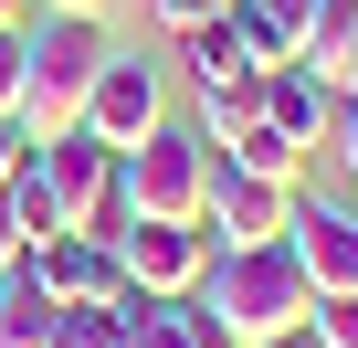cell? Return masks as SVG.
Instances as JSON below:
<instances>
[{
  "label": "cell",
  "instance_id": "e0dca14e",
  "mask_svg": "<svg viewBox=\"0 0 358 348\" xmlns=\"http://www.w3.org/2000/svg\"><path fill=\"white\" fill-rule=\"evenodd\" d=\"M53 348H127V295L116 306H53Z\"/></svg>",
  "mask_w": 358,
  "mask_h": 348
},
{
  "label": "cell",
  "instance_id": "7a4b0ae2",
  "mask_svg": "<svg viewBox=\"0 0 358 348\" xmlns=\"http://www.w3.org/2000/svg\"><path fill=\"white\" fill-rule=\"evenodd\" d=\"M201 306L222 316V337H232V348H264V337L306 327L316 285H306V264H295L285 243H232V253H211V274H201Z\"/></svg>",
  "mask_w": 358,
  "mask_h": 348
},
{
  "label": "cell",
  "instance_id": "ac0fdd59",
  "mask_svg": "<svg viewBox=\"0 0 358 348\" xmlns=\"http://www.w3.org/2000/svg\"><path fill=\"white\" fill-rule=\"evenodd\" d=\"M306 337L316 348H358V295H316L306 306Z\"/></svg>",
  "mask_w": 358,
  "mask_h": 348
},
{
  "label": "cell",
  "instance_id": "603a6c76",
  "mask_svg": "<svg viewBox=\"0 0 358 348\" xmlns=\"http://www.w3.org/2000/svg\"><path fill=\"white\" fill-rule=\"evenodd\" d=\"M337 158H348V180H358V106H337V137H327Z\"/></svg>",
  "mask_w": 358,
  "mask_h": 348
},
{
  "label": "cell",
  "instance_id": "52a82bcc",
  "mask_svg": "<svg viewBox=\"0 0 358 348\" xmlns=\"http://www.w3.org/2000/svg\"><path fill=\"white\" fill-rule=\"evenodd\" d=\"M285 253L306 264L316 295H358V201H327V190H295V222H285Z\"/></svg>",
  "mask_w": 358,
  "mask_h": 348
},
{
  "label": "cell",
  "instance_id": "ffe728a7",
  "mask_svg": "<svg viewBox=\"0 0 358 348\" xmlns=\"http://www.w3.org/2000/svg\"><path fill=\"white\" fill-rule=\"evenodd\" d=\"M148 11H158V32H201V22L232 11V0H148Z\"/></svg>",
  "mask_w": 358,
  "mask_h": 348
},
{
  "label": "cell",
  "instance_id": "30bf717a",
  "mask_svg": "<svg viewBox=\"0 0 358 348\" xmlns=\"http://www.w3.org/2000/svg\"><path fill=\"white\" fill-rule=\"evenodd\" d=\"M337 106H348V95H337V85H327L316 64H264V116H274V127H285V137H295L306 158H316V148L337 137Z\"/></svg>",
  "mask_w": 358,
  "mask_h": 348
},
{
  "label": "cell",
  "instance_id": "d4e9b609",
  "mask_svg": "<svg viewBox=\"0 0 358 348\" xmlns=\"http://www.w3.org/2000/svg\"><path fill=\"white\" fill-rule=\"evenodd\" d=\"M43 11H32V0H0V32H32Z\"/></svg>",
  "mask_w": 358,
  "mask_h": 348
},
{
  "label": "cell",
  "instance_id": "7c38bea8",
  "mask_svg": "<svg viewBox=\"0 0 358 348\" xmlns=\"http://www.w3.org/2000/svg\"><path fill=\"white\" fill-rule=\"evenodd\" d=\"M306 22H316V0H232V32H243L253 74L264 64H295L306 53Z\"/></svg>",
  "mask_w": 358,
  "mask_h": 348
},
{
  "label": "cell",
  "instance_id": "9a60e30c",
  "mask_svg": "<svg viewBox=\"0 0 358 348\" xmlns=\"http://www.w3.org/2000/svg\"><path fill=\"white\" fill-rule=\"evenodd\" d=\"M179 53H190V74H201V85H243V74H253V53H243L232 11H222V22H201V32H179Z\"/></svg>",
  "mask_w": 358,
  "mask_h": 348
},
{
  "label": "cell",
  "instance_id": "8fae6325",
  "mask_svg": "<svg viewBox=\"0 0 358 348\" xmlns=\"http://www.w3.org/2000/svg\"><path fill=\"white\" fill-rule=\"evenodd\" d=\"M127 348H232L201 295H127Z\"/></svg>",
  "mask_w": 358,
  "mask_h": 348
},
{
  "label": "cell",
  "instance_id": "ba28073f",
  "mask_svg": "<svg viewBox=\"0 0 358 348\" xmlns=\"http://www.w3.org/2000/svg\"><path fill=\"white\" fill-rule=\"evenodd\" d=\"M22 274H32L53 306H116V295H127V253H116V232H53Z\"/></svg>",
  "mask_w": 358,
  "mask_h": 348
},
{
  "label": "cell",
  "instance_id": "277c9868",
  "mask_svg": "<svg viewBox=\"0 0 358 348\" xmlns=\"http://www.w3.org/2000/svg\"><path fill=\"white\" fill-rule=\"evenodd\" d=\"M158 116H169V74H158L148 53H106V64H95V85H85V137L127 158Z\"/></svg>",
  "mask_w": 358,
  "mask_h": 348
},
{
  "label": "cell",
  "instance_id": "4fadbf2b",
  "mask_svg": "<svg viewBox=\"0 0 358 348\" xmlns=\"http://www.w3.org/2000/svg\"><path fill=\"white\" fill-rule=\"evenodd\" d=\"M222 169H253V180H285V190H306V148H295L274 116H253V127L222 148Z\"/></svg>",
  "mask_w": 358,
  "mask_h": 348
},
{
  "label": "cell",
  "instance_id": "5b68a950",
  "mask_svg": "<svg viewBox=\"0 0 358 348\" xmlns=\"http://www.w3.org/2000/svg\"><path fill=\"white\" fill-rule=\"evenodd\" d=\"M32 180L53 190L64 232H116V148H95L85 127L53 137V148H32Z\"/></svg>",
  "mask_w": 358,
  "mask_h": 348
},
{
  "label": "cell",
  "instance_id": "3957f363",
  "mask_svg": "<svg viewBox=\"0 0 358 348\" xmlns=\"http://www.w3.org/2000/svg\"><path fill=\"white\" fill-rule=\"evenodd\" d=\"M116 43H106V22H32V85H22V137L32 148H53V137H74L85 127V85H95V64H106Z\"/></svg>",
  "mask_w": 358,
  "mask_h": 348
},
{
  "label": "cell",
  "instance_id": "2e32d148",
  "mask_svg": "<svg viewBox=\"0 0 358 348\" xmlns=\"http://www.w3.org/2000/svg\"><path fill=\"white\" fill-rule=\"evenodd\" d=\"M253 116H264V74H243V85H201V116H190V127H201L211 148H232Z\"/></svg>",
  "mask_w": 358,
  "mask_h": 348
},
{
  "label": "cell",
  "instance_id": "44dd1931",
  "mask_svg": "<svg viewBox=\"0 0 358 348\" xmlns=\"http://www.w3.org/2000/svg\"><path fill=\"white\" fill-rule=\"evenodd\" d=\"M32 264V232H22V211H11V190H0V274H22Z\"/></svg>",
  "mask_w": 358,
  "mask_h": 348
},
{
  "label": "cell",
  "instance_id": "9c48e42d",
  "mask_svg": "<svg viewBox=\"0 0 358 348\" xmlns=\"http://www.w3.org/2000/svg\"><path fill=\"white\" fill-rule=\"evenodd\" d=\"M211 243L232 253V243H285V222H295V190L285 180H253V169H222L211 180Z\"/></svg>",
  "mask_w": 358,
  "mask_h": 348
},
{
  "label": "cell",
  "instance_id": "cb8c5ba5",
  "mask_svg": "<svg viewBox=\"0 0 358 348\" xmlns=\"http://www.w3.org/2000/svg\"><path fill=\"white\" fill-rule=\"evenodd\" d=\"M32 11H53V22H106V0H32Z\"/></svg>",
  "mask_w": 358,
  "mask_h": 348
},
{
  "label": "cell",
  "instance_id": "6da1fadb",
  "mask_svg": "<svg viewBox=\"0 0 358 348\" xmlns=\"http://www.w3.org/2000/svg\"><path fill=\"white\" fill-rule=\"evenodd\" d=\"M211 180H222V148H211L190 116H158V127L116 158V232H127V222H201V211H211Z\"/></svg>",
  "mask_w": 358,
  "mask_h": 348
},
{
  "label": "cell",
  "instance_id": "484cf974",
  "mask_svg": "<svg viewBox=\"0 0 358 348\" xmlns=\"http://www.w3.org/2000/svg\"><path fill=\"white\" fill-rule=\"evenodd\" d=\"M264 348H316V337H306V327H285V337H264Z\"/></svg>",
  "mask_w": 358,
  "mask_h": 348
},
{
  "label": "cell",
  "instance_id": "4316f807",
  "mask_svg": "<svg viewBox=\"0 0 358 348\" xmlns=\"http://www.w3.org/2000/svg\"><path fill=\"white\" fill-rule=\"evenodd\" d=\"M0 285H11V274H0Z\"/></svg>",
  "mask_w": 358,
  "mask_h": 348
},
{
  "label": "cell",
  "instance_id": "7402d4cb",
  "mask_svg": "<svg viewBox=\"0 0 358 348\" xmlns=\"http://www.w3.org/2000/svg\"><path fill=\"white\" fill-rule=\"evenodd\" d=\"M22 158H32V137H22V116H0V190L22 180Z\"/></svg>",
  "mask_w": 358,
  "mask_h": 348
},
{
  "label": "cell",
  "instance_id": "8992f818",
  "mask_svg": "<svg viewBox=\"0 0 358 348\" xmlns=\"http://www.w3.org/2000/svg\"><path fill=\"white\" fill-rule=\"evenodd\" d=\"M116 253H127V295H201L222 243H211V222H127Z\"/></svg>",
  "mask_w": 358,
  "mask_h": 348
},
{
  "label": "cell",
  "instance_id": "d6986e66",
  "mask_svg": "<svg viewBox=\"0 0 358 348\" xmlns=\"http://www.w3.org/2000/svg\"><path fill=\"white\" fill-rule=\"evenodd\" d=\"M22 85H32V32H0V116H22Z\"/></svg>",
  "mask_w": 358,
  "mask_h": 348
},
{
  "label": "cell",
  "instance_id": "5bb4252c",
  "mask_svg": "<svg viewBox=\"0 0 358 348\" xmlns=\"http://www.w3.org/2000/svg\"><path fill=\"white\" fill-rule=\"evenodd\" d=\"M348 53H358V0H316V22H306V53H295V64H316V74L348 95Z\"/></svg>",
  "mask_w": 358,
  "mask_h": 348
}]
</instances>
